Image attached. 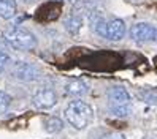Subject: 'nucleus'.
I'll return each instance as SVG.
<instances>
[{
  "mask_svg": "<svg viewBox=\"0 0 157 139\" xmlns=\"http://www.w3.org/2000/svg\"><path fill=\"white\" fill-rule=\"evenodd\" d=\"M65 119L71 126H75L76 130H82L92 122V119H94V111H92V108L86 103V101L75 100L67 106Z\"/></svg>",
  "mask_w": 157,
  "mask_h": 139,
  "instance_id": "1",
  "label": "nucleus"
},
{
  "mask_svg": "<svg viewBox=\"0 0 157 139\" xmlns=\"http://www.w3.org/2000/svg\"><path fill=\"white\" fill-rule=\"evenodd\" d=\"M5 41L17 51H30L36 46V38L35 35L21 27H13L3 32Z\"/></svg>",
  "mask_w": 157,
  "mask_h": 139,
  "instance_id": "2",
  "label": "nucleus"
},
{
  "mask_svg": "<svg viewBox=\"0 0 157 139\" xmlns=\"http://www.w3.org/2000/svg\"><path fill=\"white\" fill-rule=\"evenodd\" d=\"M11 75L17 79V81H36L41 78V71L38 67H35L32 63H27V62H17L14 63V67L11 70Z\"/></svg>",
  "mask_w": 157,
  "mask_h": 139,
  "instance_id": "3",
  "label": "nucleus"
},
{
  "mask_svg": "<svg viewBox=\"0 0 157 139\" xmlns=\"http://www.w3.org/2000/svg\"><path fill=\"white\" fill-rule=\"evenodd\" d=\"M154 35H155V27L147 22H138L130 30V38L140 44L154 41Z\"/></svg>",
  "mask_w": 157,
  "mask_h": 139,
  "instance_id": "4",
  "label": "nucleus"
},
{
  "mask_svg": "<svg viewBox=\"0 0 157 139\" xmlns=\"http://www.w3.org/2000/svg\"><path fill=\"white\" fill-rule=\"evenodd\" d=\"M32 103L36 109H51L57 103V95L52 89H40L32 98Z\"/></svg>",
  "mask_w": 157,
  "mask_h": 139,
  "instance_id": "5",
  "label": "nucleus"
},
{
  "mask_svg": "<svg viewBox=\"0 0 157 139\" xmlns=\"http://www.w3.org/2000/svg\"><path fill=\"white\" fill-rule=\"evenodd\" d=\"M108 100H109V109L130 106V95H128V92L121 86L111 87L108 90Z\"/></svg>",
  "mask_w": 157,
  "mask_h": 139,
  "instance_id": "6",
  "label": "nucleus"
},
{
  "mask_svg": "<svg viewBox=\"0 0 157 139\" xmlns=\"http://www.w3.org/2000/svg\"><path fill=\"white\" fill-rule=\"evenodd\" d=\"M125 35V24L122 19H111L106 22V32H105V38L111 40V41H119L122 40Z\"/></svg>",
  "mask_w": 157,
  "mask_h": 139,
  "instance_id": "7",
  "label": "nucleus"
},
{
  "mask_svg": "<svg viewBox=\"0 0 157 139\" xmlns=\"http://www.w3.org/2000/svg\"><path fill=\"white\" fill-rule=\"evenodd\" d=\"M65 92L70 95V97H84L87 92H89V87L84 81L81 79H71L70 82H67L65 86Z\"/></svg>",
  "mask_w": 157,
  "mask_h": 139,
  "instance_id": "8",
  "label": "nucleus"
},
{
  "mask_svg": "<svg viewBox=\"0 0 157 139\" xmlns=\"http://www.w3.org/2000/svg\"><path fill=\"white\" fill-rule=\"evenodd\" d=\"M16 0H0V17L11 19L16 14Z\"/></svg>",
  "mask_w": 157,
  "mask_h": 139,
  "instance_id": "9",
  "label": "nucleus"
},
{
  "mask_svg": "<svg viewBox=\"0 0 157 139\" xmlns=\"http://www.w3.org/2000/svg\"><path fill=\"white\" fill-rule=\"evenodd\" d=\"M81 25H82V19H81V16H78V14H71L68 19L65 21V29L70 33H73V35L79 32Z\"/></svg>",
  "mask_w": 157,
  "mask_h": 139,
  "instance_id": "10",
  "label": "nucleus"
},
{
  "mask_svg": "<svg viewBox=\"0 0 157 139\" xmlns=\"http://www.w3.org/2000/svg\"><path fill=\"white\" fill-rule=\"evenodd\" d=\"M44 126H46V131L57 133V131H60V130H62L63 123H62V120L57 119V117H49V119L44 122Z\"/></svg>",
  "mask_w": 157,
  "mask_h": 139,
  "instance_id": "11",
  "label": "nucleus"
},
{
  "mask_svg": "<svg viewBox=\"0 0 157 139\" xmlns=\"http://www.w3.org/2000/svg\"><path fill=\"white\" fill-rule=\"evenodd\" d=\"M11 104V97L6 93V92L3 90H0V114H3L5 111L10 108Z\"/></svg>",
  "mask_w": 157,
  "mask_h": 139,
  "instance_id": "12",
  "label": "nucleus"
},
{
  "mask_svg": "<svg viewBox=\"0 0 157 139\" xmlns=\"http://www.w3.org/2000/svg\"><path fill=\"white\" fill-rule=\"evenodd\" d=\"M8 62H10V57H8V54L0 51V73H2L5 70V67L8 65Z\"/></svg>",
  "mask_w": 157,
  "mask_h": 139,
  "instance_id": "13",
  "label": "nucleus"
},
{
  "mask_svg": "<svg viewBox=\"0 0 157 139\" xmlns=\"http://www.w3.org/2000/svg\"><path fill=\"white\" fill-rule=\"evenodd\" d=\"M101 139H125V136L122 133H109V134H105Z\"/></svg>",
  "mask_w": 157,
  "mask_h": 139,
  "instance_id": "14",
  "label": "nucleus"
},
{
  "mask_svg": "<svg viewBox=\"0 0 157 139\" xmlns=\"http://www.w3.org/2000/svg\"><path fill=\"white\" fill-rule=\"evenodd\" d=\"M154 41H157V29H155V35H154Z\"/></svg>",
  "mask_w": 157,
  "mask_h": 139,
  "instance_id": "15",
  "label": "nucleus"
},
{
  "mask_svg": "<svg viewBox=\"0 0 157 139\" xmlns=\"http://www.w3.org/2000/svg\"><path fill=\"white\" fill-rule=\"evenodd\" d=\"M57 2H62V0H57Z\"/></svg>",
  "mask_w": 157,
  "mask_h": 139,
  "instance_id": "16",
  "label": "nucleus"
}]
</instances>
